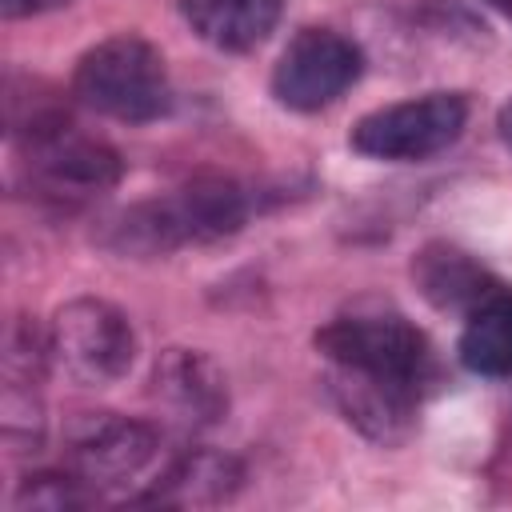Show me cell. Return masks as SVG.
Listing matches in <instances>:
<instances>
[{
	"instance_id": "1",
	"label": "cell",
	"mask_w": 512,
	"mask_h": 512,
	"mask_svg": "<svg viewBox=\"0 0 512 512\" xmlns=\"http://www.w3.org/2000/svg\"><path fill=\"white\" fill-rule=\"evenodd\" d=\"M336 412L372 444H404L436 376L428 336L388 304H356L312 336Z\"/></svg>"
},
{
	"instance_id": "2",
	"label": "cell",
	"mask_w": 512,
	"mask_h": 512,
	"mask_svg": "<svg viewBox=\"0 0 512 512\" xmlns=\"http://www.w3.org/2000/svg\"><path fill=\"white\" fill-rule=\"evenodd\" d=\"M252 216V192L228 176H196L192 184L128 204L108 220L100 244L120 256H168L176 248L236 236Z\"/></svg>"
},
{
	"instance_id": "3",
	"label": "cell",
	"mask_w": 512,
	"mask_h": 512,
	"mask_svg": "<svg viewBox=\"0 0 512 512\" xmlns=\"http://www.w3.org/2000/svg\"><path fill=\"white\" fill-rule=\"evenodd\" d=\"M72 96L96 116L120 124H152L172 112V84L160 48L136 32L92 44L72 72Z\"/></svg>"
},
{
	"instance_id": "4",
	"label": "cell",
	"mask_w": 512,
	"mask_h": 512,
	"mask_svg": "<svg viewBox=\"0 0 512 512\" xmlns=\"http://www.w3.org/2000/svg\"><path fill=\"white\" fill-rule=\"evenodd\" d=\"M44 344L52 368L80 388H108L124 380L136 360L132 320L100 296H76L60 304L48 320Z\"/></svg>"
},
{
	"instance_id": "5",
	"label": "cell",
	"mask_w": 512,
	"mask_h": 512,
	"mask_svg": "<svg viewBox=\"0 0 512 512\" xmlns=\"http://www.w3.org/2000/svg\"><path fill=\"white\" fill-rule=\"evenodd\" d=\"M464 128H468L464 92H424L360 116L348 132V144L368 160L412 164L452 148L464 136Z\"/></svg>"
},
{
	"instance_id": "6",
	"label": "cell",
	"mask_w": 512,
	"mask_h": 512,
	"mask_svg": "<svg viewBox=\"0 0 512 512\" xmlns=\"http://www.w3.org/2000/svg\"><path fill=\"white\" fill-rule=\"evenodd\" d=\"M24 148V164L32 176L56 196H92L120 180L124 164L116 148L96 136H84L64 112L44 108L32 112L24 128H12Z\"/></svg>"
},
{
	"instance_id": "7",
	"label": "cell",
	"mask_w": 512,
	"mask_h": 512,
	"mask_svg": "<svg viewBox=\"0 0 512 512\" xmlns=\"http://www.w3.org/2000/svg\"><path fill=\"white\" fill-rule=\"evenodd\" d=\"M364 76V52L352 36L336 28H300L276 68H272V96L288 112H320L336 104L356 80Z\"/></svg>"
},
{
	"instance_id": "8",
	"label": "cell",
	"mask_w": 512,
	"mask_h": 512,
	"mask_svg": "<svg viewBox=\"0 0 512 512\" xmlns=\"http://www.w3.org/2000/svg\"><path fill=\"white\" fill-rule=\"evenodd\" d=\"M156 452H160L156 428L116 412H92L72 432V472L92 488V496L136 480L156 460Z\"/></svg>"
},
{
	"instance_id": "9",
	"label": "cell",
	"mask_w": 512,
	"mask_h": 512,
	"mask_svg": "<svg viewBox=\"0 0 512 512\" xmlns=\"http://www.w3.org/2000/svg\"><path fill=\"white\" fill-rule=\"evenodd\" d=\"M152 396L184 424H220L228 412V380L212 356L196 348H168L152 368Z\"/></svg>"
},
{
	"instance_id": "10",
	"label": "cell",
	"mask_w": 512,
	"mask_h": 512,
	"mask_svg": "<svg viewBox=\"0 0 512 512\" xmlns=\"http://www.w3.org/2000/svg\"><path fill=\"white\" fill-rule=\"evenodd\" d=\"M176 8L216 52H252L276 32L284 0H176Z\"/></svg>"
},
{
	"instance_id": "11",
	"label": "cell",
	"mask_w": 512,
	"mask_h": 512,
	"mask_svg": "<svg viewBox=\"0 0 512 512\" xmlns=\"http://www.w3.org/2000/svg\"><path fill=\"white\" fill-rule=\"evenodd\" d=\"M412 280L424 292V300L444 312H472L492 288H500L464 248L444 244V240H432L416 252Z\"/></svg>"
},
{
	"instance_id": "12",
	"label": "cell",
	"mask_w": 512,
	"mask_h": 512,
	"mask_svg": "<svg viewBox=\"0 0 512 512\" xmlns=\"http://www.w3.org/2000/svg\"><path fill=\"white\" fill-rule=\"evenodd\" d=\"M244 472L232 456L212 452V448H192L180 460L168 464V472L152 484L148 504H168V508H188V504H220L232 500V492L240 488Z\"/></svg>"
},
{
	"instance_id": "13",
	"label": "cell",
	"mask_w": 512,
	"mask_h": 512,
	"mask_svg": "<svg viewBox=\"0 0 512 512\" xmlns=\"http://www.w3.org/2000/svg\"><path fill=\"white\" fill-rule=\"evenodd\" d=\"M456 356L476 376H512V292L492 288L464 320Z\"/></svg>"
},
{
	"instance_id": "14",
	"label": "cell",
	"mask_w": 512,
	"mask_h": 512,
	"mask_svg": "<svg viewBox=\"0 0 512 512\" xmlns=\"http://www.w3.org/2000/svg\"><path fill=\"white\" fill-rule=\"evenodd\" d=\"M92 500V488L76 476V472H36L20 484L16 492V508H44V512H64V508H80Z\"/></svg>"
},
{
	"instance_id": "15",
	"label": "cell",
	"mask_w": 512,
	"mask_h": 512,
	"mask_svg": "<svg viewBox=\"0 0 512 512\" xmlns=\"http://www.w3.org/2000/svg\"><path fill=\"white\" fill-rule=\"evenodd\" d=\"M76 0H0V16L4 20H28V16H44V12H60Z\"/></svg>"
},
{
	"instance_id": "16",
	"label": "cell",
	"mask_w": 512,
	"mask_h": 512,
	"mask_svg": "<svg viewBox=\"0 0 512 512\" xmlns=\"http://www.w3.org/2000/svg\"><path fill=\"white\" fill-rule=\"evenodd\" d=\"M496 132H500V140H504V148L512 152V96L500 104V112H496Z\"/></svg>"
},
{
	"instance_id": "17",
	"label": "cell",
	"mask_w": 512,
	"mask_h": 512,
	"mask_svg": "<svg viewBox=\"0 0 512 512\" xmlns=\"http://www.w3.org/2000/svg\"><path fill=\"white\" fill-rule=\"evenodd\" d=\"M484 4H488V8H496L500 16H508V20H512V0H484Z\"/></svg>"
}]
</instances>
